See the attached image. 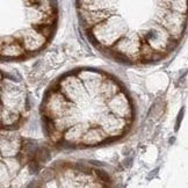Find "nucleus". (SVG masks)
Instances as JSON below:
<instances>
[{
  "instance_id": "obj_1",
  "label": "nucleus",
  "mask_w": 188,
  "mask_h": 188,
  "mask_svg": "<svg viewBox=\"0 0 188 188\" xmlns=\"http://www.w3.org/2000/svg\"><path fill=\"white\" fill-rule=\"evenodd\" d=\"M124 28L123 21L117 17L116 15H111L105 21L100 22L99 25L92 28V32L94 33V36L98 40L107 44H113L116 40L122 37V30Z\"/></svg>"
},
{
  "instance_id": "obj_2",
  "label": "nucleus",
  "mask_w": 188,
  "mask_h": 188,
  "mask_svg": "<svg viewBox=\"0 0 188 188\" xmlns=\"http://www.w3.org/2000/svg\"><path fill=\"white\" fill-rule=\"evenodd\" d=\"M113 15L111 9H86L82 8V20L84 25L88 28H93L100 22L105 21L106 19Z\"/></svg>"
},
{
  "instance_id": "obj_3",
  "label": "nucleus",
  "mask_w": 188,
  "mask_h": 188,
  "mask_svg": "<svg viewBox=\"0 0 188 188\" xmlns=\"http://www.w3.org/2000/svg\"><path fill=\"white\" fill-rule=\"evenodd\" d=\"M109 107H111V111L117 116L121 117H127L130 114V105L128 99L123 95V94H115L114 98H111V100L109 101Z\"/></svg>"
},
{
  "instance_id": "obj_4",
  "label": "nucleus",
  "mask_w": 188,
  "mask_h": 188,
  "mask_svg": "<svg viewBox=\"0 0 188 188\" xmlns=\"http://www.w3.org/2000/svg\"><path fill=\"white\" fill-rule=\"evenodd\" d=\"M105 138H106V132L103 131V129L92 128V129H90L86 134H84L82 142L84 144H90V145H92V144L101 143Z\"/></svg>"
},
{
  "instance_id": "obj_5",
  "label": "nucleus",
  "mask_w": 188,
  "mask_h": 188,
  "mask_svg": "<svg viewBox=\"0 0 188 188\" xmlns=\"http://www.w3.org/2000/svg\"><path fill=\"white\" fill-rule=\"evenodd\" d=\"M116 0H80L82 8L86 9H111Z\"/></svg>"
},
{
  "instance_id": "obj_6",
  "label": "nucleus",
  "mask_w": 188,
  "mask_h": 188,
  "mask_svg": "<svg viewBox=\"0 0 188 188\" xmlns=\"http://www.w3.org/2000/svg\"><path fill=\"white\" fill-rule=\"evenodd\" d=\"M23 51V48L21 47L17 42H12V43H7L6 47L2 45V52L6 53L7 56L14 57V56H19Z\"/></svg>"
}]
</instances>
